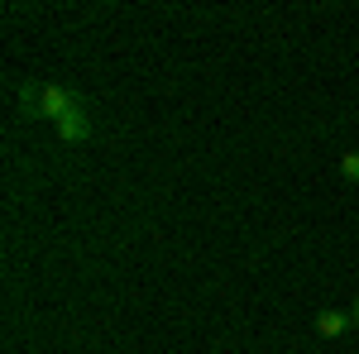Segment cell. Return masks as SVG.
I'll return each instance as SVG.
<instances>
[{"instance_id": "cell-1", "label": "cell", "mask_w": 359, "mask_h": 354, "mask_svg": "<svg viewBox=\"0 0 359 354\" xmlns=\"http://www.w3.org/2000/svg\"><path fill=\"white\" fill-rule=\"evenodd\" d=\"M72 106H82L72 91H62V86H53V82H25L20 86V110H25L29 120H62Z\"/></svg>"}, {"instance_id": "cell-2", "label": "cell", "mask_w": 359, "mask_h": 354, "mask_svg": "<svg viewBox=\"0 0 359 354\" xmlns=\"http://www.w3.org/2000/svg\"><path fill=\"white\" fill-rule=\"evenodd\" d=\"M57 135L67 139V144H86V139H91V120H86V110L72 106L62 120H57Z\"/></svg>"}, {"instance_id": "cell-3", "label": "cell", "mask_w": 359, "mask_h": 354, "mask_svg": "<svg viewBox=\"0 0 359 354\" xmlns=\"http://www.w3.org/2000/svg\"><path fill=\"white\" fill-rule=\"evenodd\" d=\"M350 321H355V316H345V311H321V316H316V330H321L326 340H335V335H345Z\"/></svg>"}, {"instance_id": "cell-4", "label": "cell", "mask_w": 359, "mask_h": 354, "mask_svg": "<svg viewBox=\"0 0 359 354\" xmlns=\"http://www.w3.org/2000/svg\"><path fill=\"white\" fill-rule=\"evenodd\" d=\"M340 172H345V182H359V154H345L340 158Z\"/></svg>"}, {"instance_id": "cell-5", "label": "cell", "mask_w": 359, "mask_h": 354, "mask_svg": "<svg viewBox=\"0 0 359 354\" xmlns=\"http://www.w3.org/2000/svg\"><path fill=\"white\" fill-rule=\"evenodd\" d=\"M350 316H355V326H359V297H355V311H350Z\"/></svg>"}]
</instances>
